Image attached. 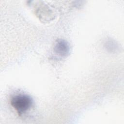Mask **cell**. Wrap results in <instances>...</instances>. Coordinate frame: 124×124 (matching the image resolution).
Returning <instances> with one entry per match:
<instances>
[{
	"mask_svg": "<svg viewBox=\"0 0 124 124\" xmlns=\"http://www.w3.org/2000/svg\"><path fill=\"white\" fill-rule=\"evenodd\" d=\"M54 50L57 54L62 56H64L69 52V46L66 41L60 40L56 43Z\"/></svg>",
	"mask_w": 124,
	"mask_h": 124,
	"instance_id": "7a4b0ae2",
	"label": "cell"
},
{
	"mask_svg": "<svg viewBox=\"0 0 124 124\" xmlns=\"http://www.w3.org/2000/svg\"><path fill=\"white\" fill-rule=\"evenodd\" d=\"M32 103L31 98L27 95L23 94L14 96L11 100V105L19 114L26 112L30 109Z\"/></svg>",
	"mask_w": 124,
	"mask_h": 124,
	"instance_id": "6da1fadb",
	"label": "cell"
}]
</instances>
